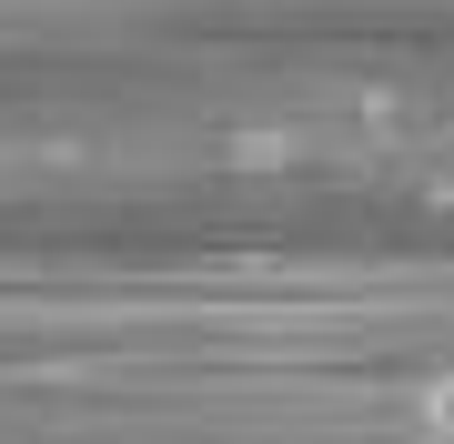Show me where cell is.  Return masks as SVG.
Listing matches in <instances>:
<instances>
[{"instance_id":"obj_1","label":"cell","mask_w":454,"mask_h":444,"mask_svg":"<svg viewBox=\"0 0 454 444\" xmlns=\"http://www.w3.org/2000/svg\"><path fill=\"white\" fill-rule=\"evenodd\" d=\"M414 434H424V444H454V363H444V374H424V394H414Z\"/></svg>"}]
</instances>
